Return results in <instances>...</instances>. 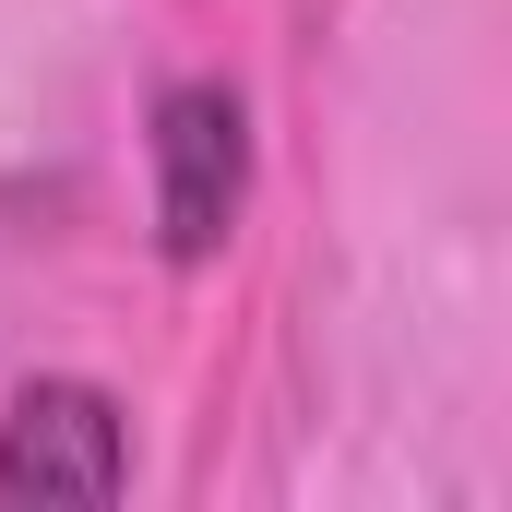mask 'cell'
<instances>
[{
    "label": "cell",
    "mask_w": 512,
    "mask_h": 512,
    "mask_svg": "<svg viewBox=\"0 0 512 512\" xmlns=\"http://www.w3.org/2000/svg\"><path fill=\"white\" fill-rule=\"evenodd\" d=\"M251 203V108L239 84H167L155 96V239L167 262H215Z\"/></svg>",
    "instance_id": "cell-1"
},
{
    "label": "cell",
    "mask_w": 512,
    "mask_h": 512,
    "mask_svg": "<svg viewBox=\"0 0 512 512\" xmlns=\"http://www.w3.org/2000/svg\"><path fill=\"white\" fill-rule=\"evenodd\" d=\"M131 489V417L96 382H24L0 417V501L24 512H96Z\"/></svg>",
    "instance_id": "cell-2"
}]
</instances>
